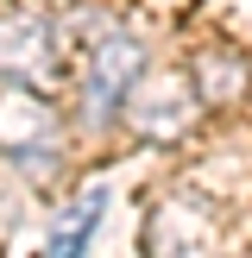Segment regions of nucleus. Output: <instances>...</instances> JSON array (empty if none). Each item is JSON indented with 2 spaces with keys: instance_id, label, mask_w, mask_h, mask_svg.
I'll return each mask as SVG.
<instances>
[{
  "instance_id": "f257e3e1",
  "label": "nucleus",
  "mask_w": 252,
  "mask_h": 258,
  "mask_svg": "<svg viewBox=\"0 0 252 258\" xmlns=\"http://www.w3.org/2000/svg\"><path fill=\"white\" fill-rule=\"evenodd\" d=\"M151 57L145 44H139L133 32H95V44L82 50V126H113L126 113V101H133V88L145 82Z\"/></svg>"
},
{
  "instance_id": "f03ea898",
  "label": "nucleus",
  "mask_w": 252,
  "mask_h": 258,
  "mask_svg": "<svg viewBox=\"0 0 252 258\" xmlns=\"http://www.w3.org/2000/svg\"><path fill=\"white\" fill-rule=\"evenodd\" d=\"M0 158L19 164L25 176H50L63 164V113L57 101L38 95V82L0 88Z\"/></svg>"
},
{
  "instance_id": "7ed1b4c3",
  "label": "nucleus",
  "mask_w": 252,
  "mask_h": 258,
  "mask_svg": "<svg viewBox=\"0 0 252 258\" xmlns=\"http://www.w3.org/2000/svg\"><path fill=\"white\" fill-rule=\"evenodd\" d=\"M57 70V25L38 0L0 7V76L7 82H44Z\"/></svg>"
},
{
  "instance_id": "20e7f679",
  "label": "nucleus",
  "mask_w": 252,
  "mask_h": 258,
  "mask_svg": "<svg viewBox=\"0 0 252 258\" xmlns=\"http://www.w3.org/2000/svg\"><path fill=\"white\" fill-rule=\"evenodd\" d=\"M196 113H202L196 82H189V76H158V82H139L133 88V101H126L120 120L133 126L145 145H176V139L196 126Z\"/></svg>"
},
{
  "instance_id": "39448f33",
  "label": "nucleus",
  "mask_w": 252,
  "mask_h": 258,
  "mask_svg": "<svg viewBox=\"0 0 252 258\" xmlns=\"http://www.w3.org/2000/svg\"><path fill=\"white\" fill-rule=\"evenodd\" d=\"M189 82H196L202 107H233V101H246V88H252V63H246V50H233V44H208V50H196V63H189Z\"/></svg>"
},
{
  "instance_id": "423d86ee",
  "label": "nucleus",
  "mask_w": 252,
  "mask_h": 258,
  "mask_svg": "<svg viewBox=\"0 0 252 258\" xmlns=\"http://www.w3.org/2000/svg\"><path fill=\"white\" fill-rule=\"evenodd\" d=\"M145 246L151 252H164V246H176V252H208L214 246V214H196V196H170V202H158V214H151Z\"/></svg>"
},
{
  "instance_id": "0eeeda50",
  "label": "nucleus",
  "mask_w": 252,
  "mask_h": 258,
  "mask_svg": "<svg viewBox=\"0 0 252 258\" xmlns=\"http://www.w3.org/2000/svg\"><path fill=\"white\" fill-rule=\"evenodd\" d=\"M107 214V189H88L82 208H70L57 227H50V252L70 258V252H88V239H95V221Z\"/></svg>"
}]
</instances>
